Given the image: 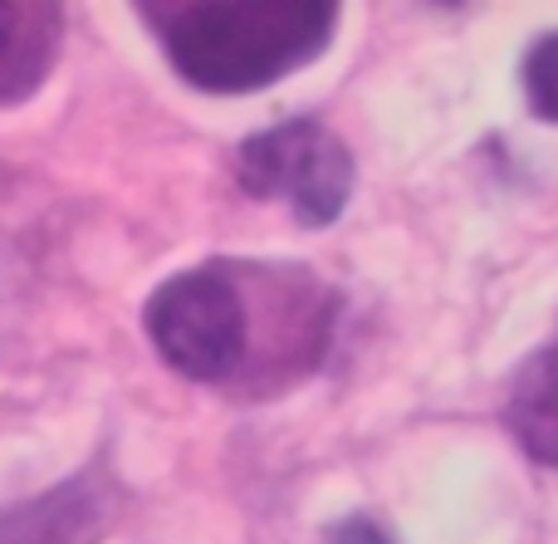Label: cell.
Here are the masks:
<instances>
[{
    "label": "cell",
    "mask_w": 558,
    "mask_h": 544,
    "mask_svg": "<svg viewBox=\"0 0 558 544\" xmlns=\"http://www.w3.org/2000/svg\"><path fill=\"white\" fill-rule=\"evenodd\" d=\"M524 104L534 118L558 123V29L539 35L524 55Z\"/></svg>",
    "instance_id": "52a82bcc"
},
{
    "label": "cell",
    "mask_w": 558,
    "mask_h": 544,
    "mask_svg": "<svg viewBox=\"0 0 558 544\" xmlns=\"http://www.w3.org/2000/svg\"><path fill=\"white\" fill-rule=\"evenodd\" d=\"M328 544H392L383 535V525H373L367 516H348L328 530Z\"/></svg>",
    "instance_id": "ba28073f"
},
{
    "label": "cell",
    "mask_w": 558,
    "mask_h": 544,
    "mask_svg": "<svg viewBox=\"0 0 558 544\" xmlns=\"http://www.w3.org/2000/svg\"><path fill=\"white\" fill-rule=\"evenodd\" d=\"M235 177L255 202H289L299 226H333L348 211L357 167L338 133L314 118H294L245 137L235 153Z\"/></svg>",
    "instance_id": "3957f363"
},
{
    "label": "cell",
    "mask_w": 558,
    "mask_h": 544,
    "mask_svg": "<svg viewBox=\"0 0 558 544\" xmlns=\"http://www.w3.org/2000/svg\"><path fill=\"white\" fill-rule=\"evenodd\" d=\"M64 10L35 0H0V104H20L45 84L59 55Z\"/></svg>",
    "instance_id": "277c9868"
},
{
    "label": "cell",
    "mask_w": 558,
    "mask_h": 544,
    "mask_svg": "<svg viewBox=\"0 0 558 544\" xmlns=\"http://www.w3.org/2000/svg\"><path fill=\"white\" fill-rule=\"evenodd\" d=\"M137 15L202 94H255L314 64L338 29L333 0H143Z\"/></svg>",
    "instance_id": "6da1fadb"
},
{
    "label": "cell",
    "mask_w": 558,
    "mask_h": 544,
    "mask_svg": "<svg viewBox=\"0 0 558 544\" xmlns=\"http://www.w3.org/2000/svg\"><path fill=\"white\" fill-rule=\"evenodd\" d=\"M505 427L530 461L558 467V339L544 343L514 373V388L505 398Z\"/></svg>",
    "instance_id": "5b68a950"
},
{
    "label": "cell",
    "mask_w": 558,
    "mask_h": 544,
    "mask_svg": "<svg viewBox=\"0 0 558 544\" xmlns=\"http://www.w3.org/2000/svg\"><path fill=\"white\" fill-rule=\"evenodd\" d=\"M143 324L167 368L192 383L231 378L251 353V310L226 265H196L162 280Z\"/></svg>",
    "instance_id": "7a4b0ae2"
},
{
    "label": "cell",
    "mask_w": 558,
    "mask_h": 544,
    "mask_svg": "<svg viewBox=\"0 0 558 544\" xmlns=\"http://www.w3.org/2000/svg\"><path fill=\"white\" fill-rule=\"evenodd\" d=\"M104 525V506L84 481L54 486L49 496L0 516V544H94Z\"/></svg>",
    "instance_id": "8992f818"
}]
</instances>
